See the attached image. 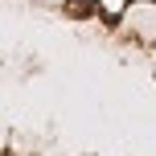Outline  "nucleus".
I'll return each instance as SVG.
<instances>
[{
	"mask_svg": "<svg viewBox=\"0 0 156 156\" xmlns=\"http://www.w3.org/2000/svg\"><path fill=\"white\" fill-rule=\"evenodd\" d=\"M103 8H107V16H111V21H115V16L123 12V0H103Z\"/></svg>",
	"mask_w": 156,
	"mask_h": 156,
	"instance_id": "1",
	"label": "nucleus"
}]
</instances>
